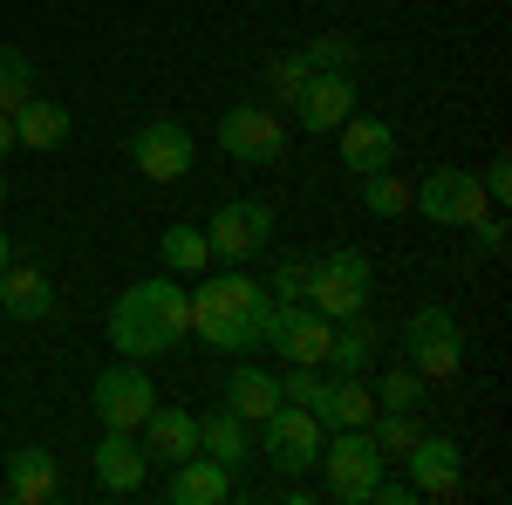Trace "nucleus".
<instances>
[{"label":"nucleus","mask_w":512,"mask_h":505,"mask_svg":"<svg viewBox=\"0 0 512 505\" xmlns=\"http://www.w3.org/2000/svg\"><path fill=\"white\" fill-rule=\"evenodd\" d=\"M192 335V301L178 287V273H151L137 287H123L117 308H110V349L123 362H158V355H178Z\"/></svg>","instance_id":"obj_1"},{"label":"nucleus","mask_w":512,"mask_h":505,"mask_svg":"<svg viewBox=\"0 0 512 505\" xmlns=\"http://www.w3.org/2000/svg\"><path fill=\"white\" fill-rule=\"evenodd\" d=\"M192 301V335L212 342V349H267V328H274V294L267 280H253L246 267H226L219 280L198 273V287L185 294Z\"/></svg>","instance_id":"obj_2"},{"label":"nucleus","mask_w":512,"mask_h":505,"mask_svg":"<svg viewBox=\"0 0 512 505\" xmlns=\"http://www.w3.org/2000/svg\"><path fill=\"white\" fill-rule=\"evenodd\" d=\"M369 287H376V267L362 246H328L321 260H308V308L328 314V321H349V314L369 308Z\"/></svg>","instance_id":"obj_3"},{"label":"nucleus","mask_w":512,"mask_h":505,"mask_svg":"<svg viewBox=\"0 0 512 505\" xmlns=\"http://www.w3.org/2000/svg\"><path fill=\"white\" fill-rule=\"evenodd\" d=\"M403 362L424 376V383H458V369H465V328H458V314L451 308H417L403 321Z\"/></svg>","instance_id":"obj_4"},{"label":"nucleus","mask_w":512,"mask_h":505,"mask_svg":"<svg viewBox=\"0 0 512 505\" xmlns=\"http://www.w3.org/2000/svg\"><path fill=\"white\" fill-rule=\"evenodd\" d=\"M315 471L328 478V499H342V505H369L376 478H383V451H376V437H369V430L355 424V430H335V437H321Z\"/></svg>","instance_id":"obj_5"},{"label":"nucleus","mask_w":512,"mask_h":505,"mask_svg":"<svg viewBox=\"0 0 512 505\" xmlns=\"http://www.w3.org/2000/svg\"><path fill=\"white\" fill-rule=\"evenodd\" d=\"M205 246H212V260H226V267H253V260L274 246V205H267V198H226V205L205 219Z\"/></svg>","instance_id":"obj_6"},{"label":"nucleus","mask_w":512,"mask_h":505,"mask_svg":"<svg viewBox=\"0 0 512 505\" xmlns=\"http://www.w3.org/2000/svg\"><path fill=\"white\" fill-rule=\"evenodd\" d=\"M123 151H130L137 171H144V185H185V178H192V164H198L192 130H185V123H171V117L137 123Z\"/></svg>","instance_id":"obj_7"},{"label":"nucleus","mask_w":512,"mask_h":505,"mask_svg":"<svg viewBox=\"0 0 512 505\" xmlns=\"http://www.w3.org/2000/svg\"><path fill=\"white\" fill-rule=\"evenodd\" d=\"M321 437H328V424H321L315 410H301V403H280L274 417L260 424V458L274 471H287V478H308L321 458Z\"/></svg>","instance_id":"obj_8"},{"label":"nucleus","mask_w":512,"mask_h":505,"mask_svg":"<svg viewBox=\"0 0 512 505\" xmlns=\"http://www.w3.org/2000/svg\"><path fill=\"white\" fill-rule=\"evenodd\" d=\"M287 117H280L274 103H239L219 117V151L233 157V164H280L287 157Z\"/></svg>","instance_id":"obj_9"},{"label":"nucleus","mask_w":512,"mask_h":505,"mask_svg":"<svg viewBox=\"0 0 512 505\" xmlns=\"http://www.w3.org/2000/svg\"><path fill=\"white\" fill-rule=\"evenodd\" d=\"M396 465L410 471V492H417V499L458 505L465 492H472V485H465V451H458V437H431V430H424Z\"/></svg>","instance_id":"obj_10"},{"label":"nucleus","mask_w":512,"mask_h":505,"mask_svg":"<svg viewBox=\"0 0 512 505\" xmlns=\"http://www.w3.org/2000/svg\"><path fill=\"white\" fill-rule=\"evenodd\" d=\"M151 403H158V389L144 376V362H117V369H103L96 389H89V410L103 417V430H144Z\"/></svg>","instance_id":"obj_11"},{"label":"nucleus","mask_w":512,"mask_h":505,"mask_svg":"<svg viewBox=\"0 0 512 505\" xmlns=\"http://www.w3.org/2000/svg\"><path fill=\"white\" fill-rule=\"evenodd\" d=\"M485 205H492V198H485V185H478L472 171H431V178H417V192H410V212H424L431 226H472Z\"/></svg>","instance_id":"obj_12"},{"label":"nucleus","mask_w":512,"mask_h":505,"mask_svg":"<svg viewBox=\"0 0 512 505\" xmlns=\"http://www.w3.org/2000/svg\"><path fill=\"white\" fill-rule=\"evenodd\" d=\"M89 471H96V485L110 492V499H130V492H144V444H137V430H103V444L89 451Z\"/></svg>","instance_id":"obj_13"},{"label":"nucleus","mask_w":512,"mask_h":505,"mask_svg":"<svg viewBox=\"0 0 512 505\" xmlns=\"http://www.w3.org/2000/svg\"><path fill=\"white\" fill-rule=\"evenodd\" d=\"M137 444H144L151 465H185V458H198V417H192V410H178V403H151V417H144V430H137Z\"/></svg>","instance_id":"obj_14"},{"label":"nucleus","mask_w":512,"mask_h":505,"mask_svg":"<svg viewBox=\"0 0 512 505\" xmlns=\"http://www.w3.org/2000/svg\"><path fill=\"white\" fill-rule=\"evenodd\" d=\"M355 117V76H308L301 103H294V123L301 130H342Z\"/></svg>","instance_id":"obj_15"},{"label":"nucleus","mask_w":512,"mask_h":505,"mask_svg":"<svg viewBox=\"0 0 512 505\" xmlns=\"http://www.w3.org/2000/svg\"><path fill=\"white\" fill-rule=\"evenodd\" d=\"M7 499L14 505H55L62 499V465H55V451H41V444L14 451V458H7Z\"/></svg>","instance_id":"obj_16"},{"label":"nucleus","mask_w":512,"mask_h":505,"mask_svg":"<svg viewBox=\"0 0 512 505\" xmlns=\"http://www.w3.org/2000/svg\"><path fill=\"white\" fill-rule=\"evenodd\" d=\"M239 492V471H226L219 458H185V465H171V505H226Z\"/></svg>","instance_id":"obj_17"},{"label":"nucleus","mask_w":512,"mask_h":505,"mask_svg":"<svg viewBox=\"0 0 512 505\" xmlns=\"http://www.w3.org/2000/svg\"><path fill=\"white\" fill-rule=\"evenodd\" d=\"M376 355H383V328H376L369 308H362V314H349V321L335 328V342H328V362H321V369H335V376H369Z\"/></svg>","instance_id":"obj_18"},{"label":"nucleus","mask_w":512,"mask_h":505,"mask_svg":"<svg viewBox=\"0 0 512 505\" xmlns=\"http://www.w3.org/2000/svg\"><path fill=\"white\" fill-rule=\"evenodd\" d=\"M280 403V376H267V369H253V362H239L233 376H226V410H233L239 424H267Z\"/></svg>","instance_id":"obj_19"},{"label":"nucleus","mask_w":512,"mask_h":505,"mask_svg":"<svg viewBox=\"0 0 512 505\" xmlns=\"http://www.w3.org/2000/svg\"><path fill=\"white\" fill-rule=\"evenodd\" d=\"M0 314H14V321H48L55 314V280L41 267H14L0 273Z\"/></svg>","instance_id":"obj_20"},{"label":"nucleus","mask_w":512,"mask_h":505,"mask_svg":"<svg viewBox=\"0 0 512 505\" xmlns=\"http://www.w3.org/2000/svg\"><path fill=\"white\" fill-rule=\"evenodd\" d=\"M69 130H76V117H69L62 103H48V96H28V103L14 110V144H21V151H62Z\"/></svg>","instance_id":"obj_21"},{"label":"nucleus","mask_w":512,"mask_h":505,"mask_svg":"<svg viewBox=\"0 0 512 505\" xmlns=\"http://www.w3.org/2000/svg\"><path fill=\"white\" fill-rule=\"evenodd\" d=\"M396 157V123H383V117H349L342 123V164H349L355 178L362 171H383Z\"/></svg>","instance_id":"obj_22"},{"label":"nucleus","mask_w":512,"mask_h":505,"mask_svg":"<svg viewBox=\"0 0 512 505\" xmlns=\"http://www.w3.org/2000/svg\"><path fill=\"white\" fill-rule=\"evenodd\" d=\"M198 451L219 458L226 471H246L253 465V424H239L233 410H205L198 417Z\"/></svg>","instance_id":"obj_23"},{"label":"nucleus","mask_w":512,"mask_h":505,"mask_svg":"<svg viewBox=\"0 0 512 505\" xmlns=\"http://www.w3.org/2000/svg\"><path fill=\"white\" fill-rule=\"evenodd\" d=\"M376 417V389H369V376H335L328 383V403H321V424L328 430H355Z\"/></svg>","instance_id":"obj_24"},{"label":"nucleus","mask_w":512,"mask_h":505,"mask_svg":"<svg viewBox=\"0 0 512 505\" xmlns=\"http://www.w3.org/2000/svg\"><path fill=\"white\" fill-rule=\"evenodd\" d=\"M355 185H362V205H369L376 219H403V212H410V192H417V178H396L390 164H383V171H362Z\"/></svg>","instance_id":"obj_25"},{"label":"nucleus","mask_w":512,"mask_h":505,"mask_svg":"<svg viewBox=\"0 0 512 505\" xmlns=\"http://www.w3.org/2000/svg\"><path fill=\"white\" fill-rule=\"evenodd\" d=\"M158 260H164V273H205L212 267V246H205L198 226H164L158 233Z\"/></svg>","instance_id":"obj_26"},{"label":"nucleus","mask_w":512,"mask_h":505,"mask_svg":"<svg viewBox=\"0 0 512 505\" xmlns=\"http://www.w3.org/2000/svg\"><path fill=\"white\" fill-rule=\"evenodd\" d=\"M315 76H355L362 69V48H355L349 35H308V48H294Z\"/></svg>","instance_id":"obj_27"},{"label":"nucleus","mask_w":512,"mask_h":505,"mask_svg":"<svg viewBox=\"0 0 512 505\" xmlns=\"http://www.w3.org/2000/svg\"><path fill=\"white\" fill-rule=\"evenodd\" d=\"M362 430L376 437V451H383V465H396V458H403V451H410V444L424 437V424H417V410H376V417H369Z\"/></svg>","instance_id":"obj_28"},{"label":"nucleus","mask_w":512,"mask_h":505,"mask_svg":"<svg viewBox=\"0 0 512 505\" xmlns=\"http://www.w3.org/2000/svg\"><path fill=\"white\" fill-rule=\"evenodd\" d=\"M28 96H41V76H35V62L21 55V48H0V110L14 117Z\"/></svg>","instance_id":"obj_29"},{"label":"nucleus","mask_w":512,"mask_h":505,"mask_svg":"<svg viewBox=\"0 0 512 505\" xmlns=\"http://www.w3.org/2000/svg\"><path fill=\"white\" fill-rule=\"evenodd\" d=\"M369 389H376V410H417V403H424V376H417L410 362H390Z\"/></svg>","instance_id":"obj_30"},{"label":"nucleus","mask_w":512,"mask_h":505,"mask_svg":"<svg viewBox=\"0 0 512 505\" xmlns=\"http://www.w3.org/2000/svg\"><path fill=\"white\" fill-rule=\"evenodd\" d=\"M308 76H315V69H308L301 55H274V62L260 69V89H267L274 103H287V110H294V103H301V89H308Z\"/></svg>","instance_id":"obj_31"},{"label":"nucleus","mask_w":512,"mask_h":505,"mask_svg":"<svg viewBox=\"0 0 512 505\" xmlns=\"http://www.w3.org/2000/svg\"><path fill=\"white\" fill-rule=\"evenodd\" d=\"M280 396H287V403H301V410H315V417H321V403H328V376H321V369H301V362H294V369L280 376Z\"/></svg>","instance_id":"obj_32"},{"label":"nucleus","mask_w":512,"mask_h":505,"mask_svg":"<svg viewBox=\"0 0 512 505\" xmlns=\"http://www.w3.org/2000/svg\"><path fill=\"white\" fill-rule=\"evenodd\" d=\"M267 294H274V301H308V260H301V253H280Z\"/></svg>","instance_id":"obj_33"},{"label":"nucleus","mask_w":512,"mask_h":505,"mask_svg":"<svg viewBox=\"0 0 512 505\" xmlns=\"http://www.w3.org/2000/svg\"><path fill=\"white\" fill-rule=\"evenodd\" d=\"M478 185H485V198H492V205H506V198H512V157L499 151L485 171H478Z\"/></svg>","instance_id":"obj_34"},{"label":"nucleus","mask_w":512,"mask_h":505,"mask_svg":"<svg viewBox=\"0 0 512 505\" xmlns=\"http://www.w3.org/2000/svg\"><path fill=\"white\" fill-rule=\"evenodd\" d=\"M369 499H376V505H417V492H410V478H376Z\"/></svg>","instance_id":"obj_35"},{"label":"nucleus","mask_w":512,"mask_h":505,"mask_svg":"<svg viewBox=\"0 0 512 505\" xmlns=\"http://www.w3.org/2000/svg\"><path fill=\"white\" fill-rule=\"evenodd\" d=\"M14 151V117H7V110H0V157Z\"/></svg>","instance_id":"obj_36"},{"label":"nucleus","mask_w":512,"mask_h":505,"mask_svg":"<svg viewBox=\"0 0 512 505\" xmlns=\"http://www.w3.org/2000/svg\"><path fill=\"white\" fill-rule=\"evenodd\" d=\"M14 267V239H7V226H0V273Z\"/></svg>","instance_id":"obj_37"},{"label":"nucleus","mask_w":512,"mask_h":505,"mask_svg":"<svg viewBox=\"0 0 512 505\" xmlns=\"http://www.w3.org/2000/svg\"><path fill=\"white\" fill-rule=\"evenodd\" d=\"M0 205H7V171H0Z\"/></svg>","instance_id":"obj_38"}]
</instances>
